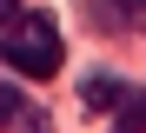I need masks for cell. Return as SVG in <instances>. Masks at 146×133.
<instances>
[{"label":"cell","instance_id":"cell-1","mask_svg":"<svg viewBox=\"0 0 146 133\" xmlns=\"http://www.w3.org/2000/svg\"><path fill=\"white\" fill-rule=\"evenodd\" d=\"M0 60H7L13 73H27V80H53L66 67V47H60L53 13H20L7 33H0Z\"/></svg>","mask_w":146,"mask_h":133},{"label":"cell","instance_id":"cell-2","mask_svg":"<svg viewBox=\"0 0 146 133\" xmlns=\"http://www.w3.org/2000/svg\"><path fill=\"white\" fill-rule=\"evenodd\" d=\"M126 93H133V87H126L119 73H86V80H80V100L93 106V113H113V106L126 100Z\"/></svg>","mask_w":146,"mask_h":133},{"label":"cell","instance_id":"cell-3","mask_svg":"<svg viewBox=\"0 0 146 133\" xmlns=\"http://www.w3.org/2000/svg\"><path fill=\"white\" fill-rule=\"evenodd\" d=\"M93 13L106 27H139L146 33V0H93Z\"/></svg>","mask_w":146,"mask_h":133},{"label":"cell","instance_id":"cell-4","mask_svg":"<svg viewBox=\"0 0 146 133\" xmlns=\"http://www.w3.org/2000/svg\"><path fill=\"white\" fill-rule=\"evenodd\" d=\"M113 133H146V100L139 93H126V100L113 106Z\"/></svg>","mask_w":146,"mask_h":133},{"label":"cell","instance_id":"cell-5","mask_svg":"<svg viewBox=\"0 0 146 133\" xmlns=\"http://www.w3.org/2000/svg\"><path fill=\"white\" fill-rule=\"evenodd\" d=\"M20 113H27V100H20V87H13L7 73H0V126H13Z\"/></svg>","mask_w":146,"mask_h":133},{"label":"cell","instance_id":"cell-6","mask_svg":"<svg viewBox=\"0 0 146 133\" xmlns=\"http://www.w3.org/2000/svg\"><path fill=\"white\" fill-rule=\"evenodd\" d=\"M20 120H27L20 133H53V120H46V113H20Z\"/></svg>","mask_w":146,"mask_h":133},{"label":"cell","instance_id":"cell-7","mask_svg":"<svg viewBox=\"0 0 146 133\" xmlns=\"http://www.w3.org/2000/svg\"><path fill=\"white\" fill-rule=\"evenodd\" d=\"M20 20V7H13V0H0V27H13Z\"/></svg>","mask_w":146,"mask_h":133}]
</instances>
